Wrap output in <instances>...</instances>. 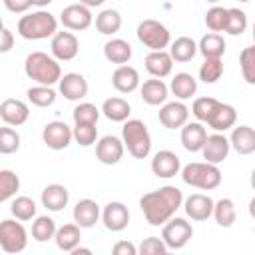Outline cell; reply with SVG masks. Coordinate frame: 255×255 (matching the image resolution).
Returning a JSON list of instances; mask_svg holds the SVG:
<instances>
[{
  "label": "cell",
  "instance_id": "obj_1",
  "mask_svg": "<svg viewBox=\"0 0 255 255\" xmlns=\"http://www.w3.org/2000/svg\"><path fill=\"white\" fill-rule=\"evenodd\" d=\"M183 193L175 185H163L155 191H149L141 195L139 209L143 211V217L149 225H165L175 211L183 205Z\"/></svg>",
  "mask_w": 255,
  "mask_h": 255
},
{
  "label": "cell",
  "instance_id": "obj_2",
  "mask_svg": "<svg viewBox=\"0 0 255 255\" xmlns=\"http://www.w3.org/2000/svg\"><path fill=\"white\" fill-rule=\"evenodd\" d=\"M24 72L30 80L38 82V86L52 88L56 82L62 80V68L54 56H48L46 52H30L24 60Z\"/></svg>",
  "mask_w": 255,
  "mask_h": 255
},
{
  "label": "cell",
  "instance_id": "obj_3",
  "mask_svg": "<svg viewBox=\"0 0 255 255\" xmlns=\"http://www.w3.org/2000/svg\"><path fill=\"white\" fill-rule=\"evenodd\" d=\"M18 34L24 40H44L54 38L58 34V20L48 10H34L24 16H20L16 24Z\"/></svg>",
  "mask_w": 255,
  "mask_h": 255
},
{
  "label": "cell",
  "instance_id": "obj_4",
  "mask_svg": "<svg viewBox=\"0 0 255 255\" xmlns=\"http://www.w3.org/2000/svg\"><path fill=\"white\" fill-rule=\"evenodd\" d=\"M221 169L213 163L207 161H191L187 165L181 167V179L183 183L203 189V191H211L215 187H219L221 183Z\"/></svg>",
  "mask_w": 255,
  "mask_h": 255
},
{
  "label": "cell",
  "instance_id": "obj_5",
  "mask_svg": "<svg viewBox=\"0 0 255 255\" xmlns=\"http://www.w3.org/2000/svg\"><path fill=\"white\" fill-rule=\"evenodd\" d=\"M122 141L131 157L145 159L151 151V135L141 120H128L122 128Z\"/></svg>",
  "mask_w": 255,
  "mask_h": 255
},
{
  "label": "cell",
  "instance_id": "obj_6",
  "mask_svg": "<svg viewBox=\"0 0 255 255\" xmlns=\"http://www.w3.org/2000/svg\"><path fill=\"white\" fill-rule=\"evenodd\" d=\"M135 34H137V40L151 52H163L171 44V34L167 30V26L153 18L141 20L137 24Z\"/></svg>",
  "mask_w": 255,
  "mask_h": 255
},
{
  "label": "cell",
  "instance_id": "obj_7",
  "mask_svg": "<svg viewBox=\"0 0 255 255\" xmlns=\"http://www.w3.org/2000/svg\"><path fill=\"white\" fill-rule=\"evenodd\" d=\"M28 245V233L22 223L14 219H2L0 223V247L4 253H20Z\"/></svg>",
  "mask_w": 255,
  "mask_h": 255
},
{
  "label": "cell",
  "instance_id": "obj_8",
  "mask_svg": "<svg viewBox=\"0 0 255 255\" xmlns=\"http://www.w3.org/2000/svg\"><path fill=\"white\" fill-rule=\"evenodd\" d=\"M191 237H193V225L183 217H171L161 229V239L169 249L185 247Z\"/></svg>",
  "mask_w": 255,
  "mask_h": 255
},
{
  "label": "cell",
  "instance_id": "obj_9",
  "mask_svg": "<svg viewBox=\"0 0 255 255\" xmlns=\"http://www.w3.org/2000/svg\"><path fill=\"white\" fill-rule=\"evenodd\" d=\"M42 139L50 149H66L74 139V129L66 122H48L42 129Z\"/></svg>",
  "mask_w": 255,
  "mask_h": 255
},
{
  "label": "cell",
  "instance_id": "obj_10",
  "mask_svg": "<svg viewBox=\"0 0 255 255\" xmlns=\"http://www.w3.org/2000/svg\"><path fill=\"white\" fill-rule=\"evenodd\" d=\"M60 22L66 30L80 32V30H86L92 26V12L84 2L70 4L60 12Z\"/></svg>",
  "mask_w": 255,
  "mask_h": 255
},
{
  "label": "cell",
  "instance_id": "obj_11",
  "mask_svg": "<svg viewBox=\"0 0 255 255\" xmlns=\"http://www.w3.org/2000/svg\"><path fill=\"white\" fill-rule=\"evenodd\" d=\"M159 124L167 129H181L189 124V108L183 102H165L159 108Z\"/></svg>",
  "mask_w": 255,
  "mask_h": 255
},
{
  "label": "cell",
  "instance_id": "obj_12",
  "mask_svg": "<svg viewBox=\"0 0 255 255\" xmlns=\"http://www.w3.org/2000/svg\"><path fill=\"white\" fill-rule=\"evenodd\" d=\"M50 52L58 62H70L80 52V42L72 32H58L50 42Z\"/></svg>",
  "mask_w": 255,
  "mask_h": 255
},
{
  "label": "cell",
  "instance_id": "obj_13",
  "mask_svg": "<svg viewBox=\"0 0 255 255\" xmlns=\"http://www.w3.org/2000/svg\"><path fill=\"white\" fill-rule=\"evenodd\" d=\"M124 141L116 135H104L96 143V157L104 165H116L124 157Z\"/></svg>",
  "mask_w": 255,
  "mask_h": 255
},
{
  "label": "cell",
  "instance_id": "obj_14",
  "mask_svg": "<svg viewBox=\"0 0 255 255\" xmlns=\"http://www.w3.org/2000/svg\"><path fill=\"white\" fill-rule=\"evenodd\" d=\"M213 207H215V201L209 195H203V193H193V195H189L183 201L185 215L191 221H205V219H209L213 215Z\"/></svg>",
  "mask_w": 255,
  "mask_h": 255
},
{
  "label": "cell",
  "instance_id": "obj_15",
  "mask_svg": "<svg viewBox=\"0 0 255 255\" xmlns=\"http://www.w3.org/2000/svg\"><path fill=\"white\" fill-rule=\"evenodd\" d=\"M102 221L108 231H114V233L124 231L129 223V211L122 201H110L102 209Z\"/></svg>",
  "mask_w": 255,
  "mask_h": 255
},
{
  "label": "cell",
  "instance_id": "obj_16",
  "mask_svg": "<svg viewBox=\"0 0 255 255\" xmlns=\"http://www.w3.org/2000/svg\"><path fill=\"white\" fill-rule=\"evenodd\" d=\"M0 118L6 126H22L28 122L30 118V108L22 102V100H16V98H6L2 104H0Z\"/></svg>",
  "mask_w": 255,
  "mask_h": 255
},
{
  "label": "cell",
  "instance_id": "obj_17",
  "mask_svg": "<svg viewBox=\"0 0 255 255\" xmlns=\"http://www.w3.org/2000/svg\"><path fill=\"white\" fill-rule=\"evenodd\" d=\"M229 149H231V143H229V137H225L223 133H211L207 135V141L201 149V155L207 163H221L223 159H227L229 155Z\"/></svg>",
  "mask_w": 255,
  "mask_h": 255
},
{
  "label": "cell",
  "instance_id": "obj_18",
  "mask_svg": "<svg viewBox=\"0 0 255 255\" xmlns=\"http://www.w3.org/2000/svg\"><path fill=\"white\" fill-rule=\"evenodd\" d=\"M151 171L153 175L157 177H163V179H169V177H175L179 171H181V161L179 157L169 151V149H161L153 155L151 159Z\"/></svg>",
  "mask_w": 255,
  "mask_h": 255
},
{
  "label": "cell",
  "instance_id": "obj_19",
  "mask_svg": "<svg viewBox=\"0 0 255 255\" xmlns=\"http://www.w3.org/2000/svg\"><path fill=\"white\" fill-rule=\"evenodd\" d=\"M58 86H60V94L70 102H78L88 96V80L78 72L64 74Z\"/></svg>",
  "mask_w": 255,
  "mask_h": 255
},
{
  "label": "cell",
  "instance_id": "obj_20",
  "mask_svg": "<svg viewBox=\"0 0 255 255\" xmlns=\"http://www.w3.org/2000/svg\"><path fill=\"white\" fill-rule=\"evenodd\" d=\"M112 86L120 94H131L139 88V72L133 66H118L112 74Z\"/></svg>",
  "mask_w": 255,
  "mask_h": 255
},
{
  "label": "cell",
  "instance_id": "obj_21",
  "mask_svg": "<svg viewBox=\"0 0 255 255\" xmlns=\"http://www.w3.org/2000/svg\"><path fill=\"white\" fill-rule=\"evenodd\" d=\"M207 141V129L203 128V124L199 122H189L181 128V145L195 153V151H201L203 145Z\"/></svg>",
  "mask_w": 255,
  "mask_h": 255
},
{
  "label": "cell",
  "instance_id": "obj_22",
  "mask_svg": "<svg viewBox=\"0 0 255 255\" xmlns=\"http://www.w3.org/2000/svg\"><path fill=\"white\" fill-rule=\"evenodd\" d=\"M139 94H141V100L147 106H163L167 96H169V88L163 80L151 78V80H145L139 86Z\"/></svg>",
  "mask_w": 255,
  "mask_h": 255
},
{
  "label": "cell",
  "instance_id": "obj_23",
  "mask_svg": "<svg viewBox=\"0 0 255 255\" xmlns=\"http://www.w3.org/2000/svg\"><path fill=\"white\" fill-rule=\"evenodd\" d=\"M40 201L42 205L48 209V211H62L68 201H70V193L64 185L60 183H50L42 189V195H40Z\"/></svg>",
  "mask_w": 255,
  "mask_h": 255
},
{
  "label": "cell",
  "instance_id": "obj_24",
  "mask_svg": "<svg viewBox=\"0 0 255 255\" xmlns=\"http://www.w3.org/2000/svg\"><path fill=\"white\" fill-rule=\"evenodd\" d=\"M100 205L94 201V199H80L76 205H74V223L78 227H94L100 219Z\"/></svg>",
  "mask_w": 255,
  "mask_h": 255
},
{
  "label": "cell",
  "instance_id": "obj_25",
  "mask_svg": "<svg viewBox=\"0 0 255 255\" xmlns=\"http://www.w3.org/2000/svg\"><path fill=\"white\" fill-rule=\"evenodd\" d=\"M231 147L239 155H249L255 151V129L249 126H235L229 135Z\"/></svg>",
  "mask_w": 255,
  "mask_h": 255
},
{
  "label": "cell",
  "instance_id": "obj_26",
  "mask_svg": "<svg viewBox=\"0 0 255 255\" xmlns=\"http://www.w3.org/2000/svg\"><path fill=\"white\" fill-rule=\"evenodd\" d=\"M145 70L153 76V78H157V80H161V78H165V76H169L171 74V68H173V58L169 56V52H149L147 56H145Z\"/></svg>",
  "mask_w": 255,
  "mask_h": 255
},
{
  "label": "cell",
  "instance_id": "obj_27",
  "mask_svg": "<svg viewBox=\"0 0 255 255\" xmlns=\"http://www.w3.org/2000/svg\"><path fill=\"white\" fill-rule=\"evenodd\" d=\"M104 56L112 64L128 66V62L131 58V46L122 38H112L104 44Z\"/></svg>",
  "mask_w": 255,
  "mask_h": 255
},
{
  "label": "cell",
  "instance_id": "obj_28",
  "mask_svg": "<svg viewBox=\"0 0 255 255\" xmlns=\"http://www.w3.org/2000/svg\"><path fill=\"white\" fill-rule=\"evenodd\" d=\"M225 38L221 34H213V32H207L205 36H201L199 44H197V50L199 54L205 58V60H211V58H219L225 54Z\"/></svg>",
  "mask_w": 255,
  "mask_h": 255
},
{
  "label": "cell",
  "instance_id": "obj_29",
  "mask_svg": "<svg viewBox=\"0 0 255 255\" xmlns=\"http://www.w3.org/2000/svg\"><path fill=\"white\" fill-rule=\"evenodd\" d=\"M169 90H171V94H173L179 102L189 100V98L195 96V92H197V80H195L191 74H187V72H179V74H175V76L171 78Z\"/></svg>",
  "mask_w": 255,
  "mask_h": 255
},
{
  "label": "cell",
  "instance_id": "obj_30",
  "mask_svg": "<svg viewBox=\"0 0 255 255\" xmlns=\"http://www.w3.org/2000/svg\"><path fill=\"white\" fill-rule=\"evenodd\" d=\"M102 114H104L110 122H124V124H126V122L129 120L131 106L128 104V100L114 96V98L104 100V104H102Z\"/></svg>",
  "mask_w": 255,
  "mask_h": 255
},
{
  "label": "cell",
  "instance_id": "obj_31",
  "mask_svg": "<svg viewBox=\"0 0 255 255\" xmlns=\"http://www.w3.org/2000/svg\"><path fill=\"white\" fill-rule=\"evenodd\" d=\"M80 229H82V227H78L76 223H66V225L58 227L56 237H54L56 247L62 249V251H68V253L74 251L76 247H80V239H82Z\"/></svg>",
  "mask_w": 255,
  "mask_h": 255
},
{
  "label": "cell",
  "instance_id": "obj_32",
  "mask_svg": "<svg viewBox=\"0 0 255 255\" xmlns=\"http://www.w3.org/2000/svg\"><path fill=\"white\" fill-rule=\"evenodd\" d=\"M235 122H237V112H235V108L229 106V104H223V102H221L219 108L215 110V114L211 116V120L207 122V126L213 128L217 133H221V131L233 128Z\"/></svg>",
  "mask_w": 255,
  "mask_h": 255
},
{
  "label": "cell",
  "instance_id": "obj_33",
  "mask_svg": "<svg viewBox=\"0 0 255 255\" xmlns=\"http://www.w3.org/2000/svg\"><path fill=\"white\" fill-rule=\"evenodd\" d=\"M197 52V44L187 36H179L169 44V56L173 58V62H189Z\"/></svg>",
  "mask_w": 255,
  "mask_h": 255
},
{
  "label": "cell",
  "instance_id": "obj_34",
  "mask_svg": "<svg viewBox=\"0 0 255 255\" xmlns=\"http://www.w3.org/2000/svg\"><path fill=\"white\" fill-rule=\"evenodd\" d=\"M122 28V16L118 10L114 8H106L96 16V30L104 36H112L116 32H120Z\"/></svg>",
  "mask_w": 255,
  "mask_h": 255
},
{
  "label": "cell",
  "instance_id": "obj_35",
  "mask_svg": "<svg viewBox=\"0 0 255 255\" xmlns=\"http://www.w3.org/2000/svg\"><path fill=\"white\" fill-rule=\"evenodd\" d=\"M213 217H215V221H217L219 227H231L235 223V217H237V209H235L233 199L221 197L219 201H215Z\"/></svg>",
  "mask_w": 255,
  "mask_h": 255
},
{
  "label": "cell",
  "instance_id": "obj_36",
  "mask_svg": "<svg viewBox=\"0 0 255 255\" xmlns=\"http://www.w3.org/2000/svg\"><path fill=\"white\" fill-rule=\"evenodd\" d=\"M56 231H58L56 221L52 217H48V215H40V217H36L32 221V237L36 241H40V243L54 239L56 237Z\"/></svg>",
  "mask_w": 255,
  "mask_h": 255
},
{
  "label": "cell",
  "instance_id": "obj_37",
  "mask_svg": "<svg viewBox=\"0 0 255 255\" xmlns=\"http://www.w3.org/2000/svg\"><path fill=\"white\" fill-rule=\"evenodd\" d=\"M219 100L215 98H209V96H203V98H197L191 106V114L195 116V120L199 124H207L211 120V116L215 114V110L219 108Z\"/></svg>",
  "mask_w": 255,
  "mask_h": 255
},
{
  "label": "cell",
  "instance_id": "obj_38",
  "mask_svg": "<svg viewBox=\"0 0 255 255\" xmlns=\"http://www.w3.org/2000/svg\"><path fill=\"white\" fill-rule=\"evenodd\" d=\"M36 203L32 197L28 195H18L12 205H10V211L12 215L18 219V221H30V219H36Z\"/></svg>",
  "mask_w": 255,
  "mask_h": 255
},
{
  "label": "cell",
  "instance_id": "obj_39",
  "mask_svg": "<svg viewBox=\"0 0 255 255\" xmlns=\"http://www.w3.org/2000/svg\"><path fill=\"white\" fill-rule=\"evenodd\" d=\"M227 16H229V8H223V6H213L205 12V26L213 32V34H219V32H225V26H227Z\"/></svg>",
  "mask_w": 255,
  "mask_h": 255
},
{
  "label": "cell",
  "instance_id": "obj_40",
  "mask_svg": "<svg viewBox=\"0 0 255 255\" xmlns=\"http://www.w3.org/2000/svg\"><path fill=\"white\" fill-rule=\"evenodd\" d=\"M26 96H28L30 104H34L36 108H48L56 102V92L48 86H32V88H28Z\"/></svg>",
  "mask_w": 255,
  "mask_h": 255
},
{
  "label": "cell",
  "instance_id": "obj_41",
  "mask_svg": "<svg viewBox=\"0 0 255 255\" xmlns=\"http://www.w3.org/2000/svg\"><path fill=\"white\" fill-rule=\"evenodd\" d=\"M20 189V177L12 169H0V201H8Z\"/></svg>",
  "mask_w": 255,
  "mask_h": 255
},
{
  "label": "cell",
  "instance_id": "obj_42",
  "mask_svg": "<svg viewBox=\"0 0 255 255\" xmlns=\"http://www.w3.org/2000/svg\"><path fill=\"white\" fill-rule=\"evenodd\" d=\"M239 66H241L243 80L255 86V44L249 48H243V52L239 54Z\"/></svg>",
  "mask_w": 255,
  "mask_h": 255
},
{
  "label": "cell",
  "instance_id": "obj_43",
  "mask_svg": "<svg viewBox=\"0 0 255 255\" xmlns=\"http://www.w3.org/2000/svg\"><path fill=\"white\" fill-rule=\"evenodd\" d=\"M221 76H223V62L219 58L203 60V64L199 66V80L205 84H215Z\"/></svg>",
  "mask_w": 255,
  "mask_h": 255
},
{
  "label": "cell",
  "instance_id": "obj_44",
  "mask_svg": "<svg viewBox=\"0 0 255 255\" xmlns=\"http://www.w3.org/2000/svg\"><path fill=\"white\" fill-rule=\"evenodd\" d=\"M100 114H102V110H98L94 104L82 102L74 108L72 118H74V124H98Z\"/></svg>",
  "mask_w": 255,
  "mask_h": 255
},
{
  "label": "cell",
  "instance_id": "obj_45",
  "mask_svg": "<svg viewBox=\"0 0 255 255\" xmlns=\"http://www.w3.org/2000/svg\"><path fill=\"white\" fill-rule=\"evenodd\" d=\"M245 28H247V14L241 8H229L225 32L229 36H241L245 32Z\"/></svg>",
  "mask_w": 255,
  "mask_h": 255
},
{
  "label": "cell",
  "instance_id": "obj_46",
  "mask_svg": "<svg viewBox=\"0 0 255 255\" xmlns=\"http://www.w3.org/2000/svg\"><path fill=\"white\" fill-rule=\"evenodd\" d=\"M72 129H74V139L82 147H90L98 139V128H96V124H74Z\"/></svg>",
  "mask_w": 255,
  "mask_h": 255
},
{
  "label": "cell",
  "instance_id": "obj_47",
  "mask_svg": "<svg viewBox=\"0 0 255 255\" xmlns=\"http://www.w3.org/2000/svg\"><path fill=\"white\" fill-rule=\"evenodd\" d=\"M18 149H20V133L10 126L0 128V153L8 155Z\"/></svg>",
  "mask_w": 255,
  "mask_h": 255
},
{
  "label": "cell",
  "instance_id": "obj_48",
  "mask_svg": "<svg viewBox=\"0 0 255 255\" xmlns=\"http://www.w3.org/2000/svg\"><path fill=\"white\" fill-rule=\"evenodd\" d=\"M165 253H167V245L163 243V239L155 235L145 237L137 247V255H165Z\"/></svg>",
  "mask_w": 255,
  "mask_h": 255
},
{
  "label": "cell",
  "instance_id": "obj_49",
  "mask_svg": "<svg viewBox=\"0 0 255 255\" xmlns=\"http://www.w3.org/2000/svg\"><path fill=\"white\" fill-rule=\"evenodd\" d=\"M112 255H137V247L128 239H122V241L114 243Z\"/></svg>",
  "mask_w": 255,
  "mask_h": 255
},
{
  "label": "cell",
  "instance_id": "obj_50",
  "mask_svg": "<svg viewBox=\"0 0 255 255\" xmlns=\"http://www.w3.org/2000/svg\"><path fill=\"white\" fill-rule=\"evenodd\" d=\"M4 6L14 14H28V10L32 8V0H4Z\"/></svg>",
  "mask_w": 255,
  "mask_h": 255
},
{
  "label": "cell",
  "instance_id": "obj_51",
  "mask_svg": "<svg viewBox=\"0 0 255 255\" xmlns=\"http://www.w3.org/2000/svg\"><path fill=\"white\" fill-rule=\"evenodd\" d=\"M12 46H14V36H12V32H10L6 26H2V32H0V52L6 54V52L12 50Z\"/></svg>",
  "mask_w": 255,
  "mask_h": 255
},
{
  "label": "cell",
  "instance_id": "obj_52",
  "mask_svg": "<svg viewBox=\"0 0 255 255\" xmlns=\"http://www.w3.org/2000/svg\"><path fill=\"white\" fill-rule=\"evenodd\" d=\"M68 255H94V253H92V249H88V247H82V245H80V247H76L74 251H70Z\"/></svg>",
  "mask_w": 255,
  "mask_h": 255
},
{
  "label": "cell",
  "instance_id": "obj_53",
  "mask_svg": "<svg viewBox=\"0 0 255 255\" xmlns=\"http://www.w3.org/2000/svg\"><path fill=\"white\" fill-rule=\"evenodd\" d=\"M247 209H249V215H251V217L255 219V197H253V199L249 201V207H247Z\"/></svg>",
  "mask_w": 255,
  "mask_h": 255
},
{
  "label": "cell",
  "instance_id": "obj_54",
  "mask_svg": "<svg viewBox=\"0 0 255 255\" xmlns=\"http://www.w3.org/2000/svg\"><path fill=\"white\" fill-rule=\"evenodd\" d=\"M249 183H251V187L255 189V167H253V171H251V177H249Z\"/></svg>",
  "mask_w": 255,
  "mask_h": 255
},
{
  "label": "cell",
  "instance_id": "obj_55",
  "mask_svg": "<svg viewBox=\"0 0 255 255\" xmlns=\"http://www.w3.org/2000/svg\"><path fill=\"white\" fill-rule=\"evenodd\" d=\"M253 44H255V24H253Z\"/></svg>",
  "mask_w": 255,
  "mask_h": 255
},
{
  "label": "cell",
  "instance_id": "obj_56",
  "mask_svg": "<svg viewBox=\"0 0 255 255\" xmlns=\"http://www.w3.org/2000/svg\"><path fill=\"white\" fill-rule=\"evenodd\" d=\"M165 255H175V253H169V251H167V253H165Z\"/></svg>",
  "mask_w": 255,
  "mask_h": 255
}]
</instances>
